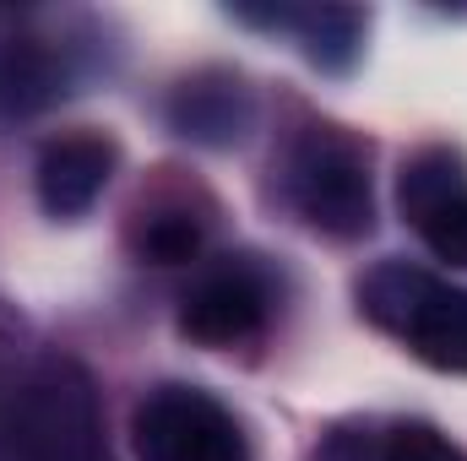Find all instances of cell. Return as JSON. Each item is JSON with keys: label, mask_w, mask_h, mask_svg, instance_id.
<instances>
[{"label": "cell", "mask_w": 467, "mask_h": 461, "mask_svg": "<svg viewBox=\"0 0 467 461\" xmlns=\"http://www.w3.org/2000/svg\"><path fill=\"white\" fill-rule=\"evenodd\" d=\"M288 201L310 229L332 239H358L375 229V190L364 147L337 125H316L288 152Z\"/></svg>", "instance_id": "1"}, {"label": "cell", "mask_w": 467, "mask_h": 461, "mask_svg": "<svg viewBox=\"0 0 467 461\" xmlns=\"http://www.w3.org/2000/svg\"><path fill=\"white\" fill-rule=\"evenodd\" d=\"M11 429L22 461H109L93 380L66 358H49L22 385Z\"/></svg>", "instance_id": "2"}, {"label": "cell", "mask_w": 467, "mask_h": 461, "mask_svg": "<svg viewBox=\"0 0 467 461\" xmlns=\"http://www.w3.org/2000/svg\"><path fill=\"white\" fill-rule=\"evenodd\" d=\"M136 461H250L234 413L196 385H158L130 418Z\"/></svg>", "instance_id": "3"}, {"label": "cell", "mask_w": 467, "mask_h": 461, "mask_svg": "<svg viewBox=\"0 0 467 461\" xmlns=\"http://www.w3.org/2000/svg\"><path fill=\"white\" fill-rule=\"evenodd\" d=\"M163 115H169L174 136H185L196 147H234L255 125V93L234 71H196L169 93Z\"/></svg>", "instance_id": "4"}, {"label": "cell", "mask_w": 467, "mask_h": 461, "mask_svg": "<svg viewBox=\"0 0 467 461\" xmlns=\"http://www.w3.org/2000/svg\"><path fill=\"white\" fill-rule=\"evenodd\" d=\"M109 174H115V147L104 136H60L38 152V169H33L38 207L49 218H82L104 196Z\"/></svg>", "instance_id": "5"}, {"label": "cell", "mask_w": 467, "mask_h": 461, "mask_svg": "<svg viewBox=\"0 0 467 461\" xmlns=\"http://www.w3.org/2000/svg\"><path fill=\"white\" fill-rule=\"evenodd\" d=\"M261 321H266V288L250 271H218V277H207L185 299V310H180V332L202 347L244 343V337L261 332Z\"/></svg>", "instance_id": "6"}, {"label": "cell", "mask_w": 467, "mask_h": 461, "mask_svg": "<svg viewBox=\"0 0 467 461\" xmlns=\"http://www.w3.org/2000/svg\"><path fill=\"white\" fill-rule=\"evenodd\" d=\"M66 93V55L33 33H0V119L44 115Z\"/></svg>", "instance_id": "7"}, {"label": "cell", "mask_w": 467, "mask_h": 461, "mask_svg": "<svg viewBox=\"0 0 467 461\" xmlns=\"http://www.w3.org/2000/svg\"><path fill=\"white\" fill-rule=\"evenodd\" d=\"M402 343L413 347L424 364H435V369L467 374V293L462 288H446V282L435 277V282L424 288L419 310L408 315Z\"/></svg>", "instance_id": "8"}, {"label": "cell", "mask_w": 467, "mask_h": 461, "mask_svg": "<svg viewBox=\"0 0 467 461\" xmlns=\"http://www.w3.org/2000/svg\"><path fill=\"white\" fill-rule=\"evenodd\" d=\"M467 196V163L451 147H424L419 158L402 163V185H397V201H402V218L419 229L435 207Z\"/></svg>", "instance_id": "9"}, {"label": "cell", "mask_w": 467, "mask_h": 461, "mask_svg": "<svg viewBox=\"0 0 467 461\" xmlns=\"http://www.w3.org/2000/svg\"><path fill=\"white\" fill-rule=\"evenodd\" d=\"M288 27L299 33L305 55L321 71H348L364 49V11L353 5H310V11H288Z\"/></svg>", "instance_id": "10"}, {"label": "cell", "mask_w": 467, "mask_h": 461, "mask_svg": "<svg viewBox=\"0 0 467 461\" xmlns=\"http://www.w3.org/2000/svg\"><path fill=\"white\" fill-rule=\"evenodd\" d=\"M430 282H435L430 271H419V266H408V261H386V266H375V271L358 282V310H364L380 332L402 337V326H408V315L419 310V299H424Z\"/></svg>", "instance_id": "11"}, {"label": "cell", "mask_w": 467, "mask_h": 461, "mask_svg": "<svg viewBox=\"0 0 467 461\" xmlns=\"http://www.w3.org/2000/svg\"><path fill=\"white\" fill-rule=\"evenodd\" d=\"M136 250H141L152 266H180V261H191V255L202 250V229H196V218H185V212H163V218H152V223L141 229Z\"/></svg>", "instance_id": "12"}, {"label": "cell", "mask_w": 467, "mask_h": 461, "mask_svg": "<svg viewBox=\"0 0 467 461\" xmlns=\"http://www.w3.org/2000/svg\"><path fill=\"white\" fill-rule=\"evenodd\" d=\"M419 239L430 244L435 261H446V266H467V196L446 201V207H435V212L419 223Z\"/></svg>", "instance_id": "13"}, {"label": "cell", "mask_w": 467, "mask_h": 461, "mask_svg": "<svg viewBox=\"0 0 467 461\" xmlns=\"http://www.w3.org/2000/svg\"><path fill=\"white\" fill-rule=\"evenodd\" d=\"M380 461H467V451L457 440H446L441 429H430V424H408V429H397L386 440Z\"/></svg>", "instance_id": "14"}, {"label": "cell", "mask_w": 467, "mask_h": 461, "mask_svg": "<svg viewBox=\"0 0 467 461\" xmlns=\"http://www.w3.org/2000/svg\"><path fill=\"white\" fill-rule=\"evenodd\" d=\"M0 461H22V456H0Z\"/></svg>", "instance_id": "15"}]
</instances>
